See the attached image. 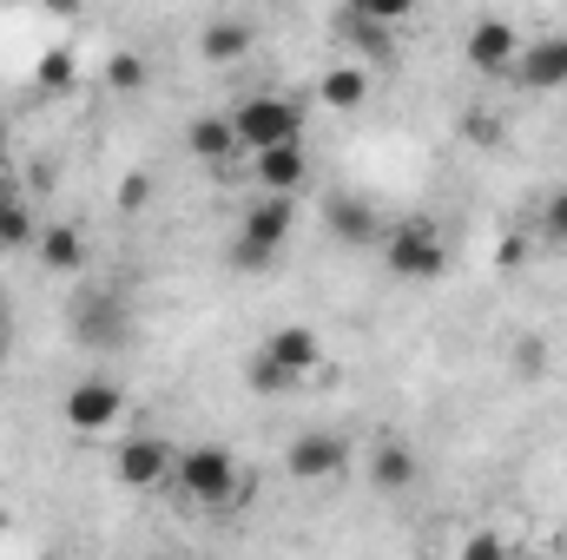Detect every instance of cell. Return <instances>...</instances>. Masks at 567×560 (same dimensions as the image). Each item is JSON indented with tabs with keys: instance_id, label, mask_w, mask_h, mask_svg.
<instances>
[{
	"instance_id": "6da1fadb",
	"label": "cell",
	"mask_w": 567,
	"mask_h": 560,
	"mask_svg": "<svg viewBox=\"0 0 567 560\" xmlns=\"http://www.w3.org/2000/svg\"><path fill=\"white\" fill-rule=\"evenodd\" d=\"M383 265H390V278H403V283H435L442 271H449V238H442V225H429V218L390 225Z\"/></svg>"
},
{
	"instance_id": "7a4b0ae2",
	"label": "cell",
	"mask_w": 567,
	"mask_h": 560,
	"mask_svg": "<svg viewBox=\"0 0 567 560\" xmlns=\"http://www.w3.org/2000/svg\"><path fill=\"white\" fill-rule=\"evenodd\" d=\"M290 225H297V205H290V191H265V198L245 211V225H238L231 265H238V271H265L284 245H290Z\"/></svg>"
},
{
	"instance_id": "3957f363",
	"label": "cell",
	"mask_w": 567,
	"mask_h": 560,
	"mask_svg": "<svg viewBox=\"0 0 567 560\" xmlns=\"http://www.w3.org/2000/svg\"><path fill=\"white\" fill-rule=\"evenodd\" d=\"M231 133L238 152H265V145H297L303 139V106L284 100V93H251L231 106Z\"/></svg>"
},
{
	"instance_id": "277c9868",
	"label": "cell",
	"mask_w": 567,
	"mask_h": 560,
	"mask_svg": "<svg viewBox=\"0 0 567 560\" xmlns=\"http://www.w3.org/2000/svg\"><path fill=\"white\" fill-rule=\"evenodd\" d=\"M178 488L198 501V508H231L238 501V462H231V448H218V442H198V448H178Z\"/></svg>"
},
{
	"instance_id": "5b68a950",
	"label": "cell",
	"mask_w": 567,
	"mask_h": 560,
	"mask_svg": "<svg viewBox=\"0 0 567 560\" xmlns=\"http://www.w3.org/2000/svg\"><path fill=\"white\" fill-rule=\"evenodd\" d=\"M66 330H73V343H80V350H126L133 317H126V303H120L113 290H86V297H73Z\"/></svg>"
},
{
	"instance_id": "8992f818",
	"label": "cell",
	"mask_w": 567,
	"mask_h": 560,
	"mask_svg": "<svg viewBox=\"0 0 567 560\" xmlns=\"http://www.w3.org/2000/svg\"><path fill=\"white\" fill-rule=\"evenodd\" d=\"M172 468H178V448L165 435H126L113 448V481L120 488H158Z\"/></svg>"
},
{
	"instance_id": "52a82bcc",
	"label": "cell",
	"mask_w": 567,
	"mask_h": 560,
	"mask_svg": "<svg viewBox=\"0 0 567 560\" xmlns=\"http://www.w3.org/2000/svg\"><path fill=\"white\" fill-rule=\"evenodd\" d=\"M60 416H66V428L100 435V428H113V422L126 416V390L106 383V376H86V383H73V390L60 396Z\"/></svg>"
},
{
	"instance_id": "ba28073f",
	"label": "cell",
	"mask_w": 567,
	"mask_h": 560,
	"mask_svg": "<svg viewBox=\"0 0 567 560\" xmlns=\"http://www.w3.org/2000/svg\"><path fill=\"white\" fill-rule=\"evenodd\" d=\"M343 462H350V435H337V428H303L284 448V468L297 481H330V475H343Z\"/></svg>"
},
{
	"instance_id": "9c48e42d",
	"label": "cell",
	"mask_w": 567,
	"mask_h": 560,
	"mask_svg": "<svg viewBox=\"0 0 567 560\" xmlns=\"http://www.w3.org/2000/svg\"><path fill=\"white\" fill-rule=\"evenodd\" d=\"M508 80L522 93H567V33H542L535 46H522Z\"/></svg>"
},
{
	"instance_id": "30bf717a",
	"label": "cell",
	"mask_w": 567,
	"mask_h": 560,
	"mask_svg": "<svg viewBox=\"0 0 567 560\" xmlns=\"http://www.w3.org/2000/svg\"><path fill=\"white\" fill-rule=\"evenodd\" d=\"M462 53H468V66H475L482 80H508V66H515V53H522V33H515L508 20H475Z\"/></svg>"
},
{
	"instance_id": "8fae6325",
	"label": "cell",
	"mask_w": 567,
	"mask_h": 560,
	"mask_svg": "<svg viewBox=\"0 0 567 560\" xmlns=\"http://www.w3.org/2000/svg\"><path fill=\"white\" fill-rule=\"evenodd\" d=\"M323 231H330L337 245H350V251H363V245H377V238H383L377 211H370L357 191H330V198H323Z\"/></svg>"
},
{
	"instance_id": "7c38bea8",
	"label": "cell",
	"mask_w": 567,
	"mask_h": 560,
	"mask_svg": "<svg viewBox=\"0 0 567 560\" xmlns=\"http://www.w3.org/2000/svg\"><path fill=\"white\" fill-rule=\"evenodd\" d=\"M410 481H416V448L396 442V435H383V442L370 448V488H377V495H403Z\"/></svg>"
},
{
	"instance_id": "4fadbf2b",
	"label": "cell",
	"mask_w": 567,
	"mask_h": 560,
	"mask_svg": "<svg viewBox=\"0 0 567 560\" xmlns=\"http://www.w3.org/2000/svg\"><path fill=\"white\" fill-rule=\"evenodd\" d=\"M258 350H265V356H278L284 370H297V376L323 363V336H317L310 323H284V330H271V336H265Z\"/></svg>"
},
{
	"instance_id": "5bb4252c",
	"label": "cell",
	"mask_w": 567,
	"mask_h": 560,
	"mask_svg": "<svg viewBox=\"0 0 567 560\" xmlns=\"http://www.w3.org/2000/svg\"><path fill=\"white\" fill-rule=\"evenodd\" d=\"M251 158H258V185H265V191H303V178H310L303 139L297 145H265V152H251Z\"/></svg>"
},
{
	"instance_id": "9a60e30c",
	"label": "cell",
	"mask_w": 567,
	"mask_h": 560,
	"mask_svg": "<svg viewBox=\"0 0 567 560\" xmlns=\"http://www.w3.org/2000/svg\"><path fill=\"white\" fill-rule=\"evenodd\" d=\"M40 265L53 271V278H73V271H86V238H80V225H40Z\"/></svg>"
},
{
	"instance_id": "2e32d148",
	"label": "cell",
	"mask_w": 567,
	"mask_h": 560,
	"mask_svg": "<svg viewBox=\"0 0 567 560\" xmlns=\"http://www.w3.org/2000/svg\"><path fill=\"white\" fill-rule=\"evenodd\" d=\"M192 158H205V165H225L231 152H238V133H231V113H205V120H192Z\"/></svg>"
},
{
	"instance_id": "e0dca14e",
	"label": "cell",
	"mask_w": 567,
	"mask_h": 560,
	"mask_svg": "<svg viewBox=\"0 0 567 560\" xmlns=\"http://www.w3.org/2000/svg\"><path fill=\"white\" fill-rule=\"evenodd\" d=\"M198 53H205L212 66H231V60L251 53V27H245V20H212V27L198 33Z\"/></svg>"
},
{
	"instance_id": "ac0fdd59",
	"label": "cell",
	"mask_w": 567,
	"mask_h": 560,
	"mask_svg": "<svg viewBox=\"0 0 567 560\" xmlns=\"http://www.w3.org/2000/svg\"><path fill=\"white\" fill-rule=\"evenodd\" d=\"M317 100L337 106V113H357V106L370 100V73H363V66H330V73L317 80Z\"/></svg>"
},
{
	"instance_id": "d6986e66",
	"label": "cell",
	"mask_w": 567,
	"mask_h": 560,
	"mask_svg": "<svg viewBox=\"0 0 567 560\" xmlns=\"http://www.w3.org/2000/svg\"><path fill=\"white\" fill-rule=\"evenodd\" d=\"M343 40H357V46H363V53H377V60H390V53H396V46H390V27H383V20H370V13H357V7L343 13Z\"/></svg>"
},
{
	"instance_id": "ffe728a7",
	"label": "cell",
	"mask_w": 567,
	"mask_h": 560,
	"mask_svg": "<svg viewBox=\"0 0 567 560\" xmlns=\"http://www.w3.org/2000/svg\"><path fill=\"white\" fill-rule=\"evenodd\" d=\"M251 390H258V396H290V390H297V370H284L278 356L258 350V356H251Z\"/></svg>"
},
{
	"instance_id": "44dd1931",
	"label": "cell",
	"mask_w": 567,
	"mask_h": 560,
	"mask_svg": "<svg viewBox=\"0 0 567 560\" xmlns=\"http://www.w3.org/2000/svg\"><path fill=\"white\" fill-rule=\"evenodd\" d=\"M535 238H542V245H555V251L567 245V185L548 191V205H542V218H535Z\"/></svg>"
},
{
	"instance_id": "7402d4cb",
	"label": "cell",
	"mask_w": 567,
	"mask_h": 560,
	"mask_svg": "<svg viewBox=\"0 0 567 560\" xmlns=\"http://www.w3.org/2000/svg\"><path fill=\"white\" fill-rule=\"evenodd\" d=\"M106 86H113V93H140L145 86V60L140 53H113V60H106Z\"/></svg>"
},
{
	"instance_id": "603a6c76",
	"label": "cell",
	"mask_w": 567,
	"mask_h": 560,
	"mask_svg": "<svg viewBox=\"0 0 567 560\" xmlns=\"http://www.w3.org/2000/svg\"><path fill=\"white\" fill-rule=\"evenodd\" d=\"M40 86H47V93H66V86H73V53H66V46L40 60Z\"/></svg>"
},
{
	"instance_id": "cb8c5ba5",
	"label": "cell",
	"mask_w": 567,
	"mask_h": 560,
	"mask_svg": "<svg viewBox=\"0 0 567 560\" xmlns=\"http://www.w3.org/2000/svg\"><path fill=\"white\" fill-rule=\"evenodd\" d=\"M350 7H357V13H370V20H383V27H403L416 0H350Z\"/></svg>"
},
{
	"instance_id": "d4e9b609",
	"label": "cell",
	"mask_w": 567,
	"mask_h": 560,
	"mask_svg": "<svg viewBox=\"0 0 567 560\" xmlns=\"http://www.w3.org/2000/svg\"><path fill=\"white\" fill-rule=\"evenodd\" d=\"M515 370H522V376H542V370H548V350H542V336H522V343H515Z\"/></svg>"
},
{
	"instance_id": "484cf974",
	"label": "cell",
	"mask_w": 567,
	"mask_h": 560,
	"mask_svg": "<svg viewBox=\"0 0 567 560\" xmlns=\"http://www.w3.org/2000/svg\"><path fill=\"white\" fill-rule=\"evenodd\" d=\"M145 198H152V178H145V172H126V178H120V211H140Z\"/></svg>"
},
{
	"instance_id": "4316f807",
	"label": "cell",
	"mask_w": 567,
	"mask_h": 560,
	"mask_svg": "<svg viewBox=\"0 0 567 560\" xmlns=\"http://www.w3.org/2000/svg\"><path fill=\"white\" fill-rule=\"evenodd\" d=\"M462 133H468L475 145H502V120H488V113H468V120H462Z\"/></svg>"
},
{
	"instance_id": "83f0119b",
	"label": "cell",
	"mask_w": 567,
	"mask_h": 560,
	"mask_svg": "<svg viewBox=\"0 0 567 560\" xmlns=\"http://www.w3.org/2000/svg\"><path fill=\"white\" fill-rule=\"evenodd\" d=\"M462 554H468V560H488V554H508V541H502V535H468V541H462Z\"/></svg>"
},
{
	"instance_id": "f1b7e54d",
	"label": "cell",
	"mask_w": 567,
	"mask_h": 560,
	"mask_svg": "<svg viewBox=\"0 0 567 560\" xmlns=\"http://www.w3.org/2000/svg\"><path fill=\"white\" fill-rule=\"evenodd\" d=\"M522 258H528V238H508V245H502V265H508V271H515V265H522Z\"/></svg>"
},
{
	"instance_id": "f546056e",
	"label": "cell",
	"mask_w": 567,
	"mask_h": 560,
	"mask_svg": "<svg viewBox=\"0 0 567 560\" xmlns=\"http://www.w3.org/2000/svg\"><path fill=\"white\" fill-rule=\"evenodd\" d=\"M80 7H86V0H47V13H60V20H73Z\"/></svg>"
},
{
	"instance_id": "4dcf8cb0",
	"label": "cell",
	"mask_w": 567,
	"mask_h": 560,
	"mask_svg": "<svg viewBox=\"0 0 567 560\" xmlns=\"http://www.w3.org/2000/svg\"><path fill=\"white\" fill-rule=\"evenodd\" d=\"M7 343H13V323H7V303H0V363H7Z\"/></svg>"
}]
</instances>
